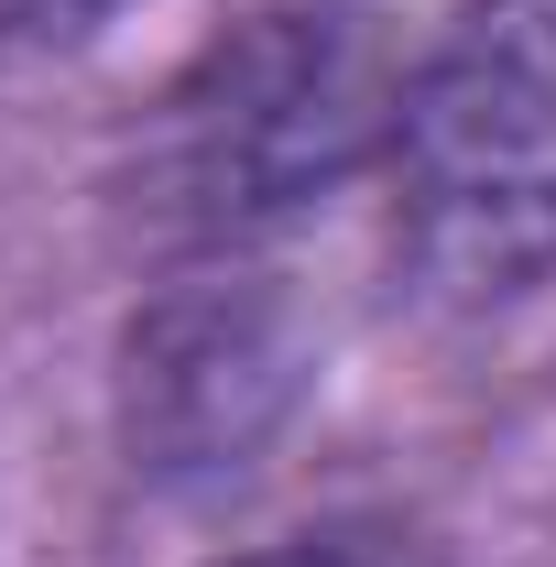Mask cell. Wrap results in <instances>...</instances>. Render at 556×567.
Here are the masks:
<instances>
[{
  "mask_svg": "<svg viewBox=\"0 0 556 567\" xmlns=\"http://www.w3.org/2000/svg\"><path fill=\"white\" fill-rule=\"evenodd\" d=\"M393 44L382 0H251L186 76L153 99L132 142V208L164 251L218 262L349 186L393 142Z\"/></svg>",
  "mask_w": 556,
  "mask_h": 567,
  "instance_id": "obj_1",
  "label": "cell"
},
{
  "mask_svg": "<svg viewBox=\"0 0 556 567\" xmlns=\"http://www.w3.org/2000/svg\"><path fill=\"white\" fill-rule=\"evenodd\" d=\"M393 240L436 306L556 284V0H459L393 99Z\"/></svg>",
  "mask_w": 556,
  "mask_h": 567,
  "instance_id": "obj_2",
  "label": "cell"
},
{
  "mask_svg": "<svg viewBox=\"0 0 556 567\" xmlns=\"http://www.w3.org/2000/svg\"><path fill=\"white\" fill-rule=\"evenodd\" d=\"M295 317L274 284L229 274V251L175 274L121 339V447L142 481L197 492L229 481L274 447V425L295 415Z\"/></svg>",
  "mask_w": 556,
  "mask_h": 567,
  "instance_id": "obj_3",
  "label": "cell"
},
{
  "mask_svg": "<svg viewBox=\"0 0 556 567\" xmlns=\"http://www.w3.org/2000/svg\"><path fill=\"white\" fill-rule=\"evenodd\" d=\"M218 567H447L436 535L393 524V513H328V524H295L251 557H218Z\"/></svg>",
  "mask_w": 556,
  "mask_h": 567,
  "instance_id": "obj_4",
  "label": "cell"
},
{
  "mask_svg": "<svg viewBox=\"0 0 556 567\" xmlns=\"http://www.w3.org/2000/svg\"><path fill=\"white\" fill-rule=\"evenodd\" d=\"M121 0H0V33H87V22H110Z\"/></svg>",
  "mask_w": 556,
  "mask_h": 567,
  "instance_id": "obj_5",
  "label": "cell"
}]
</instances>
